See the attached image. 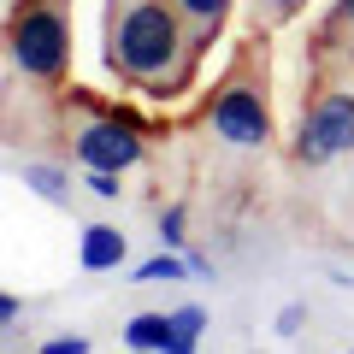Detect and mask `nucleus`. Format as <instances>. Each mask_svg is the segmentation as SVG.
Listing matches in <instances>:
<instances>
[{
    "label": "nucleus",
    "instance_id": "obj_1",
    "mask_svg": "<svg viewBox=\"0 0 354 354\" xmlns=\"http://www.w3.org/2000/svg\"><path fill=\"white\" fill-rule=\"evenodd\" d=\"M101 65L148 101H171L195 77V48L177 0H106Z\"/></svg>",
    "mask_w": 354,
    "mask_h": 354
},
{
    "label": "nucleus",
    "instance_id": "obj_2",
    "mask_svg": "<svg viewBox=\"0 0 354 354\" xmlns=\"http://www.w3.org/2000/svg\"><path fill=\"white\" fill-rule=\"evenodd\" d=\"M207 130L225 148H266L272 142V65L266 41H248L207 95Z\"/></svg>",
    "mask_w": 354,
    "mask_h": 354
},
{
    "label": "nucleus",
    "instance_id": "obj_3",
    "mask_svg": "<svg viewBox=\"0 0 354 354\" xmlns=\"http://www.w3.org/2000/svg\"><path fill=\"white\" fill-rule=\"evenodd\" d=\"M65 130V153H71L83 171H136L148 160V142H142V124H130L124 106H101V101H65L59 113Z\"/></svg>",
    "mask_w": 354,
    "mask_h": 354
},
{
    "label": "nucleus",
    "instance_id": "obj_4",
    "mask_svg": "<svg viewBox=\"0 0 354 354\" xmlns=\"http://www.w3.org/2000/svg\"><path fill=\"white\" fill-rule=\"evenodd\" d=\"M6 59L30 83H59L71 71V0H12Z\"/></svg>",
    "mask_w": 354,
    "mask_h": 354
},
{
    "label": "nucleus",
    "instance_id": "obj_5",
    "mask_svg": "<svg viewBox=\"0 0 354 354\" xmlns=\"http://www.w3.org/2000/svg\"><path fill=\"white\" fill-rule=\"evenodd\" d=\"M290 153L307 171H325V165L348 160L354 153V88H319L313 101L301 106Z\"/></svg>",
    "mask_w": 354,
    "mask_h": 354
},
{
    "label": "nucleus",
    "instance_id": "obj_6",
    "mask_svg": "<svg viewBox=\"0 0 354 354\" xmlns=\"http://www.w3.org/2000/svg\"><path fill=\"white\" fill-rule=\"evenodd\" d=\"M124 260H130V242L118 225H83V236H77V266L83 272H118Z\"/></svg>",
    "mask_w": 354,
    "mask_h": 354
},
{
    "label": "nucleus",
    "instance_id": "obj_7",
    "mask_svg": "<svg viewBox=\"0 0 354 354\" xmlns=\"http://www.w3.org/2000/svg\"><path fill=\"white\" fill-rule=\"evenodd\" d=\"M230 6H236V0H177V12H183V30H189V48H195V59H201V53L213 48L218 36H225V24H230Z\"/></svg>",
    "mask_w": 354,
    "mask_h": 354
},
{
    "label": "nucleus",
    "instance_id": "obj_8",
    "mask_svg": "<svg viewBox=\"0 0 354 354\" xmlns=\"http://www.w3.org/2000/svg\"><path fill=\"white\" fill-rule=\"evenodd\" d=\"M18 183H24L30 195H41L48 207H71V171L53 160H24L18 165Z\"/></svg>",
    "mask_w": 354,
    "mask_h": 354
},
{
    "label": "nucleus",
    "instance_id": "obj_9",
    "mask_svg": "<svg viewBox=\"0 0 354 354\" xmlns=\"http://www.w3.org/2000/svg\"><path fill=\"white\" fill-rule=\"evenodd\" d=\"M124 348H136V354H171V313H136L124 325Z\"/></svg>",
    "mask_w": 354,
    "mask_h": 354
},
{
    "label": "nucleus",
    "instance_id": "obj_10",
    "mask_svg": "<svg viewBox=\"0 0 354 354\" xmlns=\"http://www.w3.org/2000/svg\"><path fill=\"white\" fill-rule=\"evenodd\" d=\"M130 278L136 283H183L189 278V260H183V248H160V254H148V260L130 266Z\"/></svg>",
    "mask_w": 354,
    "mask_h": 354
},
{
    "label": "nucleus",
    "instance_id": "obj_11",
    "mask_svg": "<svg viewBox=\"0 0 354 354\" xmlns=\"http://www.w3.org/2000/svg\"><path fill=\"white\" fill-rule=\"evenodd\" d=\"M207 337V307L201 301H183L171 307V354H195Z\"/></svg>",
    "mask_w": 354,
    "mask_h": 354
},
{
    "label": "nucleus",
    "instance_id": "obj_12",
    "mask_svg": "<svg viewBox=\"0 0 354 354\" xmlns=\"http://www.w3.org/2000/svg\"><path fill=\"white\" fill-rule=\"evenodd\" d=\"M160 242L165 248H189V213L183 207H165L160 213Z\"/></svg>",
    "mask_w": 354,
    "mask_h": 354
},
{
    "label": "nucleus",
    "instance_id": "obj_13",
    "mask_svg": "<svg viewBox=\"0 0 354 354\" xmlns=\"http://www.w3.org/2000/svg\"><path fill=\"white\" fill-rule=\"evenodd\" d=\"M313 0H254V12L266 18V24H290V18H301Z\"/></svg>",
    "mask_w": 354,
    "mask_h": 354
},
{
    "label": "nucleus",
    "instance_id": "obj_14",
    "mask_svg": "<svg viewBox=\"0 0 354 354\" xmlns=\"http://www.w3.org/2000/svg\"><path fill=\"white\" fill-rule=\"evenodd\" d=\"M88 195H101V201H124V171H83Z\"/></svg>",
    "mask_w": 354,
    "mask_h": 354
},
{
    "label": "nucleus",
    "instance_id": "obj_15",
    "mask_svg": "<svg viewBox=\"0 0 354 354\" xmlns=\"http://www.w3.org/2000/svg\"><path fill=\"white\" fill-rule=\"evenodd\" d=\"M36 348H41V354H88L95 342H88L83 330H53V337H48V342H36Z\"/></svg>",
    "mask_w": 354,
    "mask_h": 354
},
{
    "label": "nucleus",
    "instance_id": "obj_16",
    "mask_svg": "<svg viewBox=\"0 0 354 354\" xmlns=\"http://www.w3.org/2000/svg\"><path fill=\"white\" fill-rule=\"evenodd\" d=\"M354 36V0H330V18H325V41Z\"/></svg>",
    "mask_w": 354,
    "mask_h": 354
},
{
    "label": "nucleus",
    "instance_id": "obj_17",
    "mask_svg": "<svg viewBox=\"0 0 354 354\" xmlns=\"http://www.w3.org/2000/svg\"><path fill=\"white\" fill-rule=\"evenodd\" d=\"M301 325H307V307H301V301H290L278 319H272V330H278V337H301Z\"/></svg>",
    "mask_w": 354,
    "mask_h": 354
},
{
    "label": "nucleus",
    "instance_id": "obj_18",
    "mask_svg": "<svg viewBox=\"0 0 354 354\" xmlns=\"http://www.w3.org/2000/svg\"><path fill=\"white\" fill-rule=\"evenodd\" d=\"M183 260H189V278H201V283H213V260H207V254H195V248H183Z\"/></svg>",
    "mask_w": 354,
    "mask_h": 354
},
{
    "label": "nucleus",
    "instance_id": "obj_19",
    "mask_svg": "<svg viewBox=\"0 0 354 354\" xmlns=\"http://www.w3.org/2000/svg\"><path fill=\"white\" fill-rule=\"evenodd\" d=\"M12 325H18V295L0 290V330H12Z\"/></svg>",
    "mask_w": 354,
    "mask_h": 354
}]
</instances>
